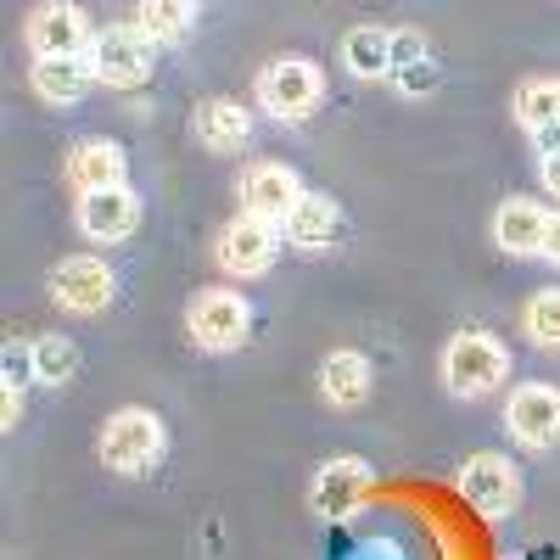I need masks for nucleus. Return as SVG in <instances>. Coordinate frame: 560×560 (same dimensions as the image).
<instances>
[{
  "mask_svg": "<svg viewBox=\"0 0 560 560\" xmlns=\"http://www.w3.org/2000/svg\"><path fill=\"white\" fill-rule=\"evenodd\" d=\"M242 202H247V213L253 219H269V224H280L298 202H303V185H298V174L292 168H280V163H258V168H247V179H242Z\"/></svg>",
  "mask_w": 560,
  "mask_h": 560,
  "instance_id": "14",
  "label": "nucleus"
},
{
  "mask_svg": "<svg viewBox=\"0 0 560 560\" xmlns=\"http://www.w3.org/2000/svg\"><path fill=\"white\" fill-rule=\"evenodd\" d=\"M393 79H398L404 96H427V90H438V68H432V57H427V62H415V68H404V73H393Z\"/></svg>",
  "mask_w": 560,
  "mask_h": 560,
  "instance_id": "27",
  "label": "nucleus"
},
{
  "mask_svg": "<svg viewBox=\"0 0 560 560\" xmlns=\"http://www.w3.org/2000/svg\"><path fill=\"white\" fill-rule=\"evenodd\" d=\"M197 140L208 152L230 158V152H247V140H253V118L242 102H230V96H213L197 107Z\"/></svg>",
  "mask_w": 560,
  "mask_h": 560,
  "instance_id": "15",
  "label": "nucleus"
},
{
  "mask_svg": "<svg viewBox=\"0 0 560 560\" xmlns=\"http://www.w3.org/2000/svg\"><path fill=\"white\" fill-rule=\"evenodd\" d=\"M544 185L560 197V158H544Z\"/></svg>",
  "mask_w": 560,
  "mask_h": 560,
  "instance_id": "31",
  "label": "nucleus"
},
{
  "mask_svg": "<svg viewBox=\"0 0 560 560\" xmlns=\"http://www.w3.org/2000/svg\"><path fill=\"white\" fill-rule=\"evenodd\" d=\"M342 208L331 202V197H319V191H303V202L280 219V236H287L292 247H303V253H325V247H337L342 242Z\"/></svg>",
  "mask_w": 560,
  "mask_h": 560,
  "instance_id": "12",
  "label": "nucleus"
},
{
  "mask_svg": "<svg viewBox=\"0 0 560 560\" xmlns=\"http://www.w3.org/2000/svg\"><path fill=\"white\" fill-rule=\"evenodd\" d=\"M415 62H427V39H420L415 28L393 34V73H404V68H415Z\"/></svg>",
  "mask_w": 560,
  "mask_h": 560,
  "instance_id": "26",
  "label": "nucleus"
},
{
  "mask_svg": "<svg viewBox=\"0 0 560 560\" xmlns=\"http://www.w3.org/2000/svg\"><path fill=\"white\" fill-rule=\"evenodd\" d=\"M34 370H39V382L62 387V382H73V370H79V348L68 337H39L34 342Z\"/></svg>",
  "mask_w": 560,
  "mask_h": 560,
  "instance_id": "23",
  "label": "nucleus"
},
{
  "mask_svg": "<svg viewBox=\"0 0 560 560\" xmlns=\"http://www.w3.org/2000/svg\"><path fill=\"white\" fill-rule=\"evenodd\" d=\"M0 376H7V387H28V382H39V370H34V348H23V342H7L0 348Z\"/></svg>",
  "mask_w": 560,
  "mask_h": 560,
  "instance_id": "25",
  "label": "nucleus"
},
{
  "mask_svg": "<svg viewBox=\"0 0 560 560\" xmlns=\"http://www.w3.org/2000/svg\"><path fill=\"white\" fill-rule=\"evenodd\" d=\"M28 45H34V62H51V57H90V18L79 7H39L28 18Z\"/></svg>",
  "mask_w": 560,
  "mask_h": 560,
  "instance_id": "9",
  "label": "nucleus"
},
{
  "mask_svg": "<svg viewBox=\"0 0 560 560\" xmlns=\"http://www.w3.org/2000/svg\"><path fill=\"white\" fill-rule=\"evenodd\" d=\"M191 23H197V7H191V0H147V7L135 12V28L147 34L152 45L185 39V34H191Z\"/></svg>",
  "mask_w": 560,
  "mask_h": 560,
  "instance_id": "20",
  "label": "nucleus"
},
{
  "mask_svg": "<svg viewBox=\"0 0 560 560\" xmlns=\"http://www.w3.org/2000/svg\"><path fill=\"white\" fill-rule=\"evenodd\" d=\"M538 258L560 264V213H549V224H544V247H538Z\"/></svg>",
  "mask_w": 560,
  "mask_h": 560,
  "instance_id": "30",
  "label": "nucleus"
},
{
  "mask_svg": "<svg viewBox=\"0 0 560 560\" xmlns=\"http://www.w3.org/2000/svg\"><path fill=\"white\" fill-rule=\"evenodd\" d=\"M275 253H280V224L253 219V213L230 219L224 236H219V264H224L230 275H264V269L275 264Z\"/></svg>",
  "mask_w": 560,
  "mask_h": 560,
  "instance_id": "8",
  "label": "nucleus"
},
{
  "mask_svg": "<svg viewBox=\"0 0 560 560\" xmlns=\"http://www.w3.org/2000/svg\"><path fill=\"white\" fill-rule=\"evenodd\" d=\"M168 454V432L152 409H118L102 432V465L118 477H147Z\"/></svg>",
  "mask_w": 560,
  "mask_h": 560,
  "instance_id": "1",
  "label": "nucleus"
},
{
  "mask_svg": "<svg viewBox=\"0 0 560 560\" xmlns=\"http://www.w3.org/2000/svg\"><path fill=\"white\" fill-rule=\"evenodd\" d=\"M516 118L527 129H544V124H560V84L555 79H533L516 90Z\"/></svg>",
  "mask_w": 560,
  "mask_h": 560,
  "instance_id": "22",
  "label": "nucleus"
},
{
  "mask_svg": "<svg viewBox=\"0 0 560 560\" xmlns=\"http://www.w3.org/2000/svg\"><path fill=\"white\" fill-rule=\"evenodd\" d=\"M185 325H191V337L197 348L208 353H230V348H242L247 331H253V308L236 298V292H202L191 303V314H185Z\"/></svg>",
  "mask_w": 560,
  "mask_h": 560,
  "instance_id": "5",
  "label": "nucleus"
},
{
  "mask_svg": "<svg viewBox=\"0 0 560 560\" xmlns=\"http://www.w3.org/2000/svg\"><path fill=\"white\" fill-rule=\"evenodd\" d=\"M544 224H549V213H544L538 202L510 197V202L493 213V242H499L510 258H538V247H544Z\"/></svg>",
  "mask_w": 560,
  "mask_h": 560,
  "instance_id": "16",
  "label": "nucleus"
},
{
  "mask_svg": "<svg viewBox=\"0 0 560 560\" xmlns=\"http://www.w3.org/2000/svg\"><path fill=\"white\" fill-rule=\"evenodd\" d=\"M34 96L51 102V107H73L90 84H96V73H90L84 57H51V62H34Z\"/></svg>",
  "mask_w": 560,
  "mask_h": 560,
  "instance_id": "18",
  "label": "nucleus"
},
{
  "mask_svg": "<svg viewBox=\"0 0 560 560\" xmlns=\"http://www.w3.org/2000/svg\"><path fill=\"white\" fill-rule=\"evenodd\" d=\"M504 427H510V438L516 443H527V448H549V443H560V393L555 387H516V398L504 404Z\"/></svg>",
  "mask_w": 560,
  "mask_h": 560,
  "instance_id": "10",
  "label": "nucleus"
},
{
  "mask_svg": "<svg viewBox=\"0 0 560 560\" xmlns=\"http://www.w3.org/2000/svg\"><path fill=\"white\" fill-rule=\"evenodd\" d=\"M459 493L471 499V510L482 516H510L522 504V477L504 454H471L459 465Z\"/></svg>",
  "mask_w": 560,
  "mask_h": 560,
  "instance_id": "7",
  "label": "nucleus"
},
{
  "mask_svg": "<svg viewBox=\"0 0 560 560\" xmlns=\"http://www.w3.org/2000/svg\"><path fill=\"white\" fill-rule=\"evenodd\" d=\"M135 224H140V197L129 185L79 197V230L90 242H124V236H135Z\"/></svg>",
  "mask_w": 560,
  "mask_h": 560,
  "instance_id": "13",
  "label": "nucleus"
},
{
  "mask_svg": "<svg viewBox=\"0 0 560 560\" xmlns=\"http://www.w3.org/2000/svg\"><path fill=\"white\" fill-rule=\"evenodd\" d=\"M319 393L331 398L337 409H353V404H364L370 398V359L364 353H331L319 364Z\"/></svg>",
  "mask_w": 560,
  "mask_h": 560,
  "instance_id": "19",
  "label": "nucleus"
},
{
  "mask_svg": "<svg viewBox=\"0 0 560 560\" xmlns=\"http://www.w3.org/2000/svg\"><path fill=\"white\" fill-rule=\"evenodd\" d=\"M51 298L68 314H102L113 303V269L102 258H68L51 269Z\"/></svg>",
  "mask_w": 560,
  "mask_h": 560,
  "instance_id": "11",
  "label": "nucleus"
},
{
  "mask_svg": "<svg viewBox=\"0 0 560 560\" xmlns=\"http://www.w3.org/2000/svg\"><path fill=\"white\" fill-rule=\"evenodd\" d=\"M527 337L538 348H560V287L555 292H538L527 303Z\"/></svg>",
  "mask_w": 560,
  "mask_h": 560,
  "instance_id": "24",
  "label": "nucleus"
},
{
  "mask_svg": "<svg viewBox=\"0 0 560 560\" xmlns=\"http://www.w3.org/2000/svg\"><path fill=\"white\" fill-rule=\"evenodd\" d=\"M370 493V465L359 454H342V459H325L314 471V488H308V510L325 522H348L353 510L364 504Z\"/></svg>",
  "mask_w": 560,
  "mask_h": 560,
  "instance_id": "6",
  "label": "nucleus"
},
{
  "mask_svg": "<svg viewBox=\"0 0 560 560\" xmlns=\"http://www.w3.org/2000/svg\"><path fill=\"white\" fill-rule=\"evenodd\" d=\"M18 420H23V393L18 387H0V427H18Z\"/></svg>",
  "mask_w": 560,
  "mask_h": 560,
  "instance_id": "28",
  "label": "nucleus"
},
{
  "mask_svg": "<svg viewBox=\"0 0 560 560\" xmlns=\"http://www.w3.org/2000/svg\"><path fill=\"white\" fill-rule=\"evenodd\" d=\"M504 370H510V353H504V342L488 337V331H459V337H448V348H443V382H448L454 398H482V393H493V387L504 382Z\"/></svg>",
  "mask_w": 560,
  "mask_h": 560,
  "instance_id": "2",
  "label": "nucleus"
},
{
  "mask_svg": "<svg viewBox=\"0 0 560 560\" xmlns=\"http://www.w3.org/2000/svg\"><path fill=\"white\" fill-rule=\"evenodd\" d=\"M533 147H538V158H560V124L533 129Z\"/></svg>",
  "mask_w": 560,
  "mask_h": 560,
  "instance_id": "29",
  "label": "nucleus"
},
{
  "mask_svg": "<svg viewBox=\"0 0 560 560\" xmlns=\"http://www.w3.org/2000/svg\"><path fill=\"white\" fill-rule=\"evenodd\" d=\"M84 62H90V73H96V84L135 90V84H147V73L158 62V45L140 28H107V34H96V45H90Z\"/></svg>",
  "mask_w": 560,
  "mask_h": 560,
  "instance_id": "3",
  "label": "nucleus"
},
{
  "mask_svg": "<svg viewBox=\"0 0 560 560\" xmlns=\"http://www.w3.org/2000/svg\"><path fill=\"white\" fill-rule=\"evenodd\" d=\"M124 152L113 147V140H84V147H73V158H68V174H73V185L90 197V191H118L124 185Z\"/></svg>",
  "mask_w": 560,
  "mask_h": 560,
  "instance_id": "17",
  "label": "nucleus"
},
{
  "mask_svg": "<svg viewBox=\"0 0 560 560\" xmlns=\"http://www.w3.org/2000/svg\"><path fill=\"white\" fill-rule=\"evenodd\" d=\"M342 62H348L359 79L393 73V34H387V28H353V34L342 39Z\"/></svg>",
  "mask_w": 560,
  "mask_h": 560,
  "instance_id": "21",
  "label": "nucleus"
},
{
  "mask_svg": "<svg viewBox=\"0 0 560 560\" xmlns=\"http://www.w3.org/2000/svg\"><path fill=\"white\" fill-rule=\"evenodd\" d=\"M319 96H325V84H319V68L308 57H280L258 79V102L275 118H308L319 107Z\"/></svg>",
  "mask_w": 560,
  "mask_h": 560,
  "instance_id": "4",
  "label": "nucleus"
}]
</instances>
